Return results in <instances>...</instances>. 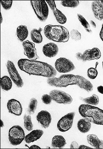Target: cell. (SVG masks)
I'll return each mask as SVG.
<instances>
[{
  "label": "cell",
  "instance_id": "obj_1",
  "mask_svg": "<svg viewBox=\"0 0 103 149\" xmlns=\"http://www.w3.org/2000/svg\"><path fill=\"white\" fill-rule=\"evenodd\" d=\"M18 65L21 70L30 75L42 76L49 78L55 77L57 74L55 69L46 63L22 58L18 61Z\"/></svg>",
  "mask_w": 103,
  "mask_h": 149
},
{
  "label": "cell",
  "instance_id": "obj_2",
  "mask_svg": "<svg viewBox=\"0 0 103 149\" xmlns=\"http://www.w3.org/2000/svg\"><path fill=\"white\" fill-rule=\"evenodd\" d=\"M47 83L49 86L59 88L66 87L70 85H76L88 93L93 91V87L89 80L79 75L63 74L59 78H49L47 80Z\"/></svg>",
  "mask_w": 103,
  "mask_h": 149
},
{
  "label": "cell",
  "instance_id": "obj_3",
  "mask_svg": "<svg viewBox=\"0 0 103 149\" xmlns=\"http://www.w3.org/2000/svg\"><path fill=\"white\" fill-rule=\"evenodd\" d=\"M78 112L83 118L91 123L103 125V110L89 104H82L78 107Z\"/></svg>",
  "mask_w": 103,
  "mask_h": 149
},
{
  "label": "cell",
  "instance_id": "obj_4",
  "mask_svg": "<svg viewBox=\"0 0 103 149\" xmlns=\"http://www.w3.org/2000/svg\"><path fill=\"white\" fill-rule=\"evenodd\" d=\"M44 33L47 38L55 42H66L69 40V32L62 26L47 25L44 28Z\"/></svg>",
  "mask_w": 103,
  "mask_h": 149
},
{
  "label": "cell",
  "instance_id": "obj_5",
  "mask_svg": "<svg viewBox=\"0 0 103 149\" xmlns=\"http://www.w3.org/2000/svg\"><path fill=\"white\" fill-rule=\"evenodd\" d=\"M31 4L38 18L40 21L45 22L48 16V8L46 1H31Z\"/></svg>",
  "mask_w": 103,
  "mask_h": 149
},
{
  "label": "cell",
  "instance_id": "obj_6",
  "mask_svg": "<svg viewBox=\"0 0 103 149\" xmlns=\"http://www.w3.org/2000/svg\"><path fill=\"white\" fill-rule=\"evenodd\" d=\"M24 130L19 125H15L10 128L9 132V140L12 146L19 145L25 139Z\"/></svg>",
  "mask_w": 103,
  "mask_h": 149
},
{
  "label": "cell",
  "instance_id": "obj_7",
  "mask_svg": "<svg viewBox=\"0 0 103 149\" xmlns=\"http://www.w3.org/2000/svg\"><path fill=\"white\" fill-rule=\"evenodd\" d=\"M49 95L51 97L52 100L58 104H69L73 101V98L71 95L57 89H54L50 91Z\"/></svg>",
  "mask_w": 103,
  "mask_h": 149
},
{
  "label": "cell",
  "instance_id": "obj_8",
  "mask_svg": "<svg viewBox=\"0 0 103 149\" xmlns=\"http://www.w3.org/2000/svg\"><path fill=\"white\" fill-rule=\"evenodd\" d=\"M75 56L78 60L85 62L94 59H98L101 56V53L98 48H94L85 50L83 54L78 52L76 53Z\"/></svg>",
  "mask_w": 103,
  "mask_h": 149
},
{
  "label": "cell",
  "instance_id": "obj_9",
  "mask_svg": "<svg viewBox=\"0 0 103 149\" xmlns=\"http://www.w3.org/2000/svg\"><path fill=\"white\" fill-rule=\"evenodd\" d=\"M6 66L10 78L12 80L14 84L18 88H21L23 85V82L22 78L19 74L17 69L15 68L13 61L8 60L6 63Z\"/></svg>",
  "mask_w": 103,
  "mask_h": 149
},
{
  "label": "cell",
  "instance_id": "obj_10",
  "mask_svg": "<svg viewBox=\"0 0 103 149\" xmlns=\"http://www.w3.org/2000/svg\"><path fill=\"white\" fill-rule=\"evenodd\" d=\"M75 115V112H72L62 117L58 122V130L62 132H66L70 130L73 126Z\"/></svg>",
  "mask_w": 103,
  "mask_h": 149
},
{
  "label": "cell",
  "instance_id": "obj_11",
  "mask_svg": "<svg viewBox=\"0 0 103 149\" xmlns=\"http://www.w3.org/2000/svg\"><path fill=\"white\" fill-rule=\"evenodd\" d=\"M56 70L59 72H69L75 69V67L71 61L65 58L61 57L56 61L55 63Z\"/></svg>",
  "mask_w": 103,
  "mask_h": 149
},
{
  "label": "cell",
  "instance_id": "obj_12",
  "mask_svg": "<svg viewBox=\"0 0 103 149\" xmlns=\"http://www.w3.org/2000/svg\"><path fill=\"white\" fill-rule=\"evenodd\" d=\"M24 54L31 60H36L40 58V57L37 54L36 49L35 48V45L34 43L31 42L28 40L24 41L22 43Z\"/></svg>",
  "mask_w": 103,
  "mask_h": 149
},
{
  "label": "cell",
  "instance_id": "obj_13",
  "mask_svg": "<svg viewBox=\"0 0 103 149\" xmlns=\"http://www.w3.org/2000/svg\"><path fill=\"white\" fill-rule=\"evenodd\" d=\"M36 119L39 124L44 129L48 128L51 123V116L46 111H42L39 113L36 116Z\"/></svg>",
  "mask_w": 103,
  "mask_h": 149
},
{
  "label": "cell",
  "instance_id": "obj_14",
  "mask_svg": "<svg viewBox=\"0 0 103 149\" xmlns=\"http://www.w3.org/2000/svg\"><path fill=\"white\" fill-rule=\"evenodd\" d=\"M7 107L9 112L17 116H20L22 113L23 108L19 101L14 99L8 100Z\"/></svg>",
  "mask_w": 103,
  "mask_h": 149
},
{
  "label": "cell",
  "instance_id": "obj_15",
  "mask_svg": "<svg viewBox=\"0 0 103 149\" xmlns=\"http://www.w3.org/2000/svg\"><path fill=\"white\" fill-rule=\"evenodd\" d=\"M46 1L48 4L50 8L53 11L54 16L57 21L61 24H65L67 22V18L61 11L57 9L55 1Z\"/></svg>",
  "mask_w": 103,
  "mask_h": 149
},
{
  "label": "cell",
  "instance_id": "obj_16",
  "mask_svg": "<svg viewBox=\"0 0 103 149\" xmlns=\"http://www.w3.org/2000/svg\"><path fill=\"white\" fill-rule=\"evenodd\" d=\"M59 49L57 45L54 43H49L43 47V52L47 57L53 58L57 55Z\"/></svg>",
  "mask_w": 103,
  "mask_h": 149
},
{
  "label": "cell",
  "instance_id": "obj_17",
  "mask_svg": "<svg viewBox=\"0 0 103 149\" xmlns=\"http://www.w3.org/2000/svg\"><path fill=\"white\" fill-rule=\"evenodd\" d=\"M91 8L95 18L100 21H103V6L100 1H95L92 2Z\"/></svg>",
  "mask_w": 103,
  "mask_h": 149
},
{
  "label": "cell",
  "instance_id": "obj_18",
  "mask_svg": "<svg viewBox=\"0 0 103 149\" xmlns=\"http://www.w3.org/2000/svg\"><path fill=\"white\" fill-rule=\"evenodd\" d=\"M87 141L89 144L95 148L103 149V141L99 139L95 134H89L87 136Z\"/></svg>",
  "mask_w": 103,
  "mask_h": 149
},
{
  "label": "cell",
  "instance_id": "obj_19",
  "mask_svg": "<svg viewBox=\"0 0 103 149\" xmlns=\"http://www.w3.org/2000/svg\"><path fill=\"white\" fill-rule=\"evenodd\" d=\"M43 134L44 131L42 130H33L26 136L25 137V141L26 143H31L36 141L42 136Z\"/></svg>",
  "mask_w": 103,
  "mask_h": 149
},
{
  "label": "cell",
  "instance_id": "obj_20",
  "mask_svg": "<svg viewBox=\"0 0 103 149\" xmlns=\"http://www.w3.org/2000/svg\"><path fill=\"white\" fill-rule=\"evenodd\" d=\"M77 126L79 131L82 133H86L90 130L91 125L89 121L83 118L78 121Z\"/></svg>",
  "mask_w": 103,
  "mask_h": 149
},
{
  "label": "cell",
  "instance_id": "obj_21",
  "mask_svg": "<svg viewBox=\"0 0 103 149\" xmlns=\"http://www.w3.org/2000/svg\"><path fill=\"white\" fill-rule=\"evenodd\" d=\"M66 144V141L62 136H55L52 139V146L54 148H63Z\"/></svg>",
  "mask_w": 103,
  "mask_h": 149
},
{
  "label": "cell",
  "instance_id": "obj_22",
  "mask_svg": "<svg viewBox=\"0 0 103 149\" xmlns=\"http://www.w3.org/2000/svg\"><path fill=\"white\" fill-rule=\"evenodd\" d=\"M16 32L18 40L21 42H24L28 36V31L26 26H19L17 27Z\"/></svg>",
  "mask_w": 103,
  "mask_h": 149
},
{
  "label": "cell",
  "instance_id": "obj_23",
  "mask_svg": "<svg viewBox=\"0 0 103 149\" xmlns=\"http://www.w3.org/2000/svg\"><path fill=\"white\" fill-rule=\"evenodd\" d=\"M42 31V29L40 28L39 29H33L31 31L30 36L31 40L37 44H40L42 42L43 37L41 33Z\"/></svg>",
  "mask_w": 103,
  "mask_h": 149
},
{
  "label": "cell",
  "instance_id": "obj_24",
  "mask_svg": "<svg viewBox=\"0 0 103 149\" xmlns=\"http://www.w3.org/2000/svg\"><path fill=\"white\" fill-rule=\"evenodd\" d=\"M31 113L28 108L26 109L25 114L23 116L24 120V126L28 131H30L33 129V124L31 122Z\"/></svg>",
  "mask_w": 103,
  "mask_h": 149
},
{
  "label": "cell",
  "instance_id": "obj_25",
  "mask_svg": "<svg viewBox=\"0 0 103 149\" xmlns=\"http://www.w3.org/2000/svg\"><path fill=\"white\" fill-rule=\"evenodd\" d=\"M1 88L5 91H8L12 89V83L11 79L7 76H5L1 79Z\"/></svg>",
  "mask_w": 103,
  "mask_h": 149
},
{
  "label": "cell",
  "instance_id": "obj_26",
  "mask_svg": "<svg viewBox=\"0 0 103 149\" xmlns=\"http://www.w3.org/2000/svg\"><path fill=\"white\" fill-rule=\"evenodd\" d=\"M79 99L86 104L92 105H97L99 102L98 97V95L95 94L92 95L91 97L85 98L81 97H79Z\"/></svg>",
  "mask_w": 103,
  "mask_h": 149
},
{
  "label": "cell",
  "instance_id": "obj_27",
  "mask_svg": "<svg viewBox=\"0 0 103 149\" xmlns=\"http://www.w3.org/2000/svg\"><path fill=\"white\" fill-rule=\"evenodd\" d=\"M77 17H78V20L80 21L81 24L83 26L86 31L88 33H92V31L91 29L90 26L85 18L83 17V16L80 14H77Z\"/></svg>",
  "mask_w": 103,
  "mask_h": 149
},
{
  "label": "cell",
  "instance_id": "obj_28",
  "mask_svg": "<svg viewBox=\"0 0 103 149\" xmlns=\"http://www.w3.org/2000/svg\"><path fill=\"white\" fill-rule=\"evenodd\" d=\"M61 3L64 7L76 8L79 6V2L78 1H62Z\"/></svg>",
  "mask_w": 103,
  "mask_h": 149
},
{
  "label": "cell",
  "instance_id": "obj_29",
  "mask_svg": "<svg viewBox=\"0 0 103 149\" xmlns=\"http://www.w3.org/2000/svg\"><path fill=\"white\" fill-rule=\"evenodd\" d=\"M37 104L38 101L35 98H32L30 99L28 104V109L31 114L33 115L35 111L36 110Z\"/></svg>",
  "mask_w": 103,
  "mask_h": 149
},
{
  "label": "cell",
  "instance_id": "obj_30",
  "mask_svg": "<svg viewBox=\"0 0 103 149\" xmlns=\"http://www.w3.org/2000/svg\"><path fill=\"white\" fill-rule=\"evenodd\" d=\"M87 76L89 78L91 79H94L98 74V72L96 69L93 68H89L87 71Z\"/></svg>",
  "mask_w": 103,
  "mask_h": 149
},
{
  "label": "cell",
  "instance_id": "obj_31",
  "mask_svg": "<svg viewBox=\"0 0 103 149\" xmlns=\"http://www.w3.org/2000/svg\"><path fill=\"white\" fill-rule=\"evenodd\" d=\"M70 36L72 40L78 41L81 39V34L77 30L73 29L70 32Z\"/></svg>",
  "mask_w": 103,
  "mask_h": 149
},
{
  "label": "cell",
  "instance_id": "obj_32",
  "mask_svg": "<svg viewBox=\"0 0 103 149\" xmlns=\"http://www.w3.org/2000/svg\"><path fill=\"white\" fill-rule=\"evenodd\" d=\"M1 3L4 9L6 10H10L12 8L13 1H1Z\"/></svg>",
  "mask_w": 103,
  "mask_h": 149
},
{
  "label": "cell",
  "instance_id": "obj_33",
  "mask_svg": "<svg viewBox=\"0 0 103 149\" xmlns=\"http://www.w3.org/2000/svg\"><path fill=\"white\" fill-rule=\"evenodd\" d=\"M42 102L45 104L50 105L52 102V99L51 96L48 94H44L42 97Z\"/></svg>",
  "mask_w": 103,
  "mask_h": 149
},
{
  "label": "cell",
  "instance_id": "obj_34",
  "mask_svg": "<svg viewBox=\"0 0 103 149\" xmlns=\"http://www.w3.org/2000/svg\"><path fill=\"white\" fill-rule=\"evenodd\" d=\"M79 148L78 144L76 141L72 142L71 145H70V148L71 149H77Z\"/></svg>",
  "mask_w": 103,
  "mask_h": 149
},
{
  "label": "cell",
  "instance_id": "obj_35",
  "mask_svg": "<svg viewBox=\"0 0 103 149\" xmlns=\"http://www.w3.org/2000/svg\"><path fill=\"white\" fill-rule=\"evenodd\" d=\"M98 91L99 93L103 94V86H98L97 88Z\"/></svg>",
  "mask_w": 103,
  "mask_h": 149
},
{
  "label": "cell",
  "instance_id": "obj_36",
  "mask_svg": "<svg viewBox=\"0 0 103 149\" xmlns=\"http://www.w3.org/2000/svg\"><path fill=\"white\" fill-rule=\"evenodd\" d=\"M100 36L101 39L103 42V24L102 26L101 30L100 32Z\"/></svg>",
  "mask_w": 103,
  "mask_h": 149
},
{
  "label": "cell",
  "instance_id": "obj_37",
  "mask_svg": "<svg viewBox=\"0 0 103 149\" xmlns=\"http://www.w3.org/2000/svg\"><path fill=\"white\" fill-rule=\"evenodd\" d=\"M78 148L80 149H87V148H91L89 147L86 146L84 145H81L79 146Z\"/></svg>",
  "mask_w": 103,
  "mask_h": 149
},
{
  "label": "cell",
  "instance_id": "obj_38",
  "mask_svg": "<svg viewBox=\"0 0 103 149\" xmlns=\"http://www.w3.org/2000/svg\"><path fill=\"white\" fill-rule=\"evenodd\" d=\"M90 22L91 24L92 27H93V28H96V24L95 23V22H94L93 21H92V20H90Z\"/></svg>",
  "mask_w": 103,
  "mask_h": 149
},
{
  "label": "cell",
  "instance_id": "obj_39",
  "mask_svg": "<svg viewBox=\"0 0 103 149\" xmlns=\"http://www.w3.org/2000/svg\"><path fill=\"white\" fill-rule=\"evenodd\" d=\"M30 148L33 149H41V148L36 145H33L30 147Z\"/></svg>",
  "mask_w": 103,
  "mask_h": 149
},
{
  "label": "cell",
  "instance_id": "obj_40",
  "mask_svg": "<svg viewBox=\"0 0 103 149\" xmlns=\"http://www.w3.org/2000/svg\"><path fill=\"white\" fill-rule=\"evenodd\" d=\"M1 127H4V123L3 122L2 120H1Z\"/></svg>",
  "mask_w": 103,
  "mask_h": 149
},
{
  "label": "cell",
  "instance_id": "obj_41",
  "mask_svg": "<svg viewBox=\"0 0 103 149\" xmlns=\"http://www.w3.org/2000/svg\"><path fill=\"white\" fill-rule=\"evenodd\" d=\"M1 24H2L3 22V17H2V14H1Z\"/></svg>",
  "mask_w": 103,
  "mask_h": 149
},
{
  "label": "cell",
  "instance_id": "obj_42",
  "mask_svg": "<svg viewBox=\"0 0 103 149\" xmlns=\"http://www.w3.org/2000/svg\"><path fill=\"white\" fill-rule=\"evenodd\" d=\"M102 65H103V62H102Z\"/></svg>",
  "mask_w": 103,
  "mask_h": 149
}]
</instances>
